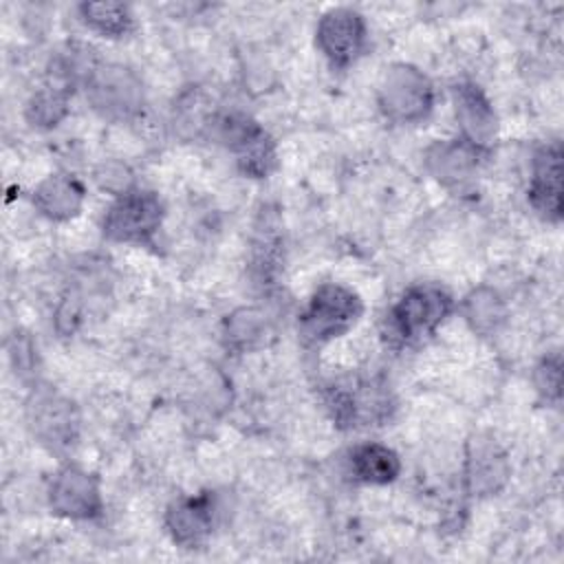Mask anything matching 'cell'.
<instances>
[{
    "label": "cell",
    "mask_w": 564,
    "mask_h": 564,
    "mask_svg": "<svg viewBox=\"0 0 564 564\" xmlns=\"http://www.w3.org/2000/svg\"><path fill=\"white\" fill-rule=\"evenodd\" d=\"M214 524V498L200 494L196 498H185L167 511V527L176 542L194 546L212 533Z\"/></svg>",
    "instance_id": "obj_9"
},
{
    "label": "cell",
    "mask_w": 564,
    "mask_h": 564,
    "mask_svg": "<svg viewBox=\"0 0 564 564\" xmlns=\"http://www.w3.org/2000/svg\"><path fill=\"white\" fill-rule=\"evenodd\" d=\"M381 108L394 121H416L432 108V84L412 66H394L381 88Z\"/></svg>",
    "instance_id": "obj_4"
},
{
    "label": "cell",
    "mask_w": 564,
    "mask_h": 564,
    "mask_svg": "<svg viewBox=\"0 0 564 564\" xmlns=\"http://www.w3.org/2000/svg\"><path fill=\"white\" fill-rule=\"evenodd\" d=\"M352 474L368 485H386L397 478L401 465L399 456L379 443H366L352 452Z\"/></svg>",
    "instance_id": "obj_13"
},
{
    "label": "cell",
    "mask_w": 564,
    "mask_h": 564,
    "mask_svg": "<svg viewBox=\"0 0 564 564\" xmlns=\"http://www.w3.org/2000/svg\"><path fill=\"white\" fill-rule=\"evenodd\" d=\"M40 408H35V425L37 432L53 441V443H66L70 438V410L68 403L57 401V399H44L37 403Z\"/></svg>",
    "instance_id": "obj_16"
},
{
    "label": "cell",
    "mask_w": 564,
    "mask_h": 564,
    "mask_svg": "<svg viewBox=\"0 0 564 564\" xmlns=\"http://www.w3.org/2000/svg\"><path fill=\"white\" fill-rule=\"evenodd\" d=\"M90 99L106 115H132L141 104V88L137 79L121 66L95 68L88 77Z\"/></svg>",
    "instance_id": "obj_6"
},
{
    "label": "cell",
    "mask_w": 564,
    "mask_h": 564,
    "mask_svg": "<svg viewBox=\"0 0 564 564\" xmlns=\"http://www.w3.org/2000/svg\"><path fill=\"white\" fill-rule=\"evenodd\" d=\"M469 480L474 491H494L496 489V478H505V465L502 458L494 454L491 447H480L476 449V456L469 460Z\"/></svg>",
    "instance_id": "obj_17"
},
{
    "label": "cell",
    "mask_w": 564,
    "mask_h": 564,
    "mask_svg": "<svg viewBox=\"0 0 564 564\" xmlns=\"http://www.w3.org/2000/svg\"><path fill=\"white\" fill-rule=\"evenodd\" d=\"M79 11L90 29L108 37L123 35L132 24L130 9L119 2H86L79 7Z\"/></svg>",
    "instance_id": "obj_14"
},
{
    "label": "cell",
    "mask_w": 564,
    "mask_h": 564,
    "mask_svg": "<svg viewBox=\"0 0 564 564\" xmlns=\"http://www.w3.org/2000/svg\"><path fill=\"white\" fill-rule=\"evenodd\" d=\"M452 311V297L434 284L412 286L388 315V335L399 341H414L430 335Z\"/></svg>",
    "instance_id": "obj_1"
},
{
    "label": "cell",
    "mask_w": 564,
    "mask_h": 564,
    "mask_svg": "<svg viewBox=\"0 0 564 564\" xmlns=\"http://www.w3.org/2000/svg\"><path fill=\"white\" fill-rule=\"evenodd\" d=\"M51 507L68 518H95L101 511L97 482L79 469L59 471L51 485Z\"/></svg>",
    "instance_id": "obj_7"
},
{
    "label": "cell",
    "mask_w": 564,
    "mask_h": 564,
    "mask_svg": "<svg viewBox=\"0 0 564 564\" xmlns=\"http://www.w3.org/2000/svg\"><path fill=\"white\" fill-rule=\"evenodd\" d=\"M82 198H84V192L75 178H70L66 174H55V176H48L35 189L33 200L42 214H46L55 220H62V218L77 214Z\"/></svg>",
    "instance_id": "obj_12"
},
{
    "label": "cell",
    "mask_w": 564,
    "mask_h": 564,
    "mask_svg": "<svg viewBox=\"0 0 564 564\" xmlns=\"http://www.w3.org/2000/svg\"><path fill=\"white\" fill-rule=\"evenodd\" d=\"M454 99H456V117L465 132V141L482 148L494 137V130H496V117L489 101L471 84L456 86Z\"/></svg>",
    "instance_id": "obj_10"
},
{
    "label": "cell",
    "mask_w": 564,
    "mask_h": 564,
    "mask_svg": "<svg viewBox=\"0 0 564 564\" xmlns=\"http://www.w3.org/2000/svg\"><path fill=\"white\" fill-rule=\"evenodd\" d=\"M366 42L364 18L346 7L330 9L317 24V46L337 66L350 64Z\"/></svg>",
    "instance_id": "obj_5"
},
{
    "label": "cell",
    "mask_w": 564,
    "mask_h": 564,
    "mask_svg": "<svg viewBox=\"0 0 564 564\" xmlns=\"http://www.w3.org/2000/svg\"><path fill=\"white\" fill-rule=\"evenodd\" d=\"M538 375L542 377L540 381V390L546 392V397H557L560 394V357L555 355L553 359H546Z\"/></svg>",
    "instance_id": "obj_19"
},
{
    "label": "cell",
    "mask_w": 564,
    "mask_h": 564,
    "mask_svg": "<svg viewBox=\"0 0 564 564\" xmlns=\"http://www.w3.org/2000/svg\"><path fill=\"white\" fill-rule=\"evenodd\" d=\"M359 313L361 302L352 291L339 284H324L313 293L306 311L302 313L300 328L306 339L326 341L348 330L357 322Z\"/></svg>",
    "instance_id": "obj_2"
},
{
    "label": "cell",
    "mask_w": 564,
    "mask_h": 564,
    "mask_svg": "<svg viewBox=\"0 0 564 564\" xmlns=\"http://www.w3.org/2000/svg\"><path fill=\"white\" fill-rule=\"evenodd\" d=\"M562 194V152L560 145H546L538 152L533 163V176L529 198L533 207L546 218H560Z\"/></svg>",
    "instance_id": "obj_8"
},
{
    "label": "cell",
    "mask_w": 564,
    "mask_h": 564,
    "mask_svg": "<svg viewBox=\"0 0 564 564\" xmlns=\"http://www.w3.org/2000/svg\"><path fill=\"white\" fill-rule=\"evenodd\" d=\"M480 152H482L480 145H474L465 139L438 143L430 150L427 163H430V170L436 174V178H441L447 185H456V183L460 185L476 170Z\"/></svg>",
    "instance_id": "obj_11"
},
{
    "label": "cell",
    "mask_w": 564,
    "mask_h": 564,
    "mask_svg": "<svg viewBox=\"0 0 564 564\" xmlns=\"http://www.w3.org/2000/svg\"><path fill=\"white\" fill-rule=\"evenodd\" d=\"M467 317L471 319L474 328L478 330H489L496 326V322L502 317L500 313V302L494 293H474L469 300H467Z\"/></svg>",
    "instance_id": "obj_18"
},
{
    "label": "cell",
    "mask_w": 564,
    "mask_h": 564,
    "mask_svg": "<svg viewBox=\"0 0 564 564\" xmlns=\"http://www.w3.org/2000/svg\"><path fill=\"white\" fill-rule=\"evenodd\" d=\"M163 218L161 200L154 192L126 189L108 209L104 234L119 242H145Z\"/></svg>",
    "instance_id": "obj_3"
},
{
    "label": "cell",
    "mask_w": 564,
    "mask_h": 564,
    "mask_svg": "<svg viewBox=\"0 0 564 564\" xmlns=\"http://www.w3.org/2000/svg\"><path fill=\"white\" fill-rule=\"evenodd\" d=\"M66 104H68V88L62 84H51L33 95L29 101L26 115L33 126H55L64 115H66Z\"/></svg>",
    "instance_id": "obj_15"
}]
</instances>
